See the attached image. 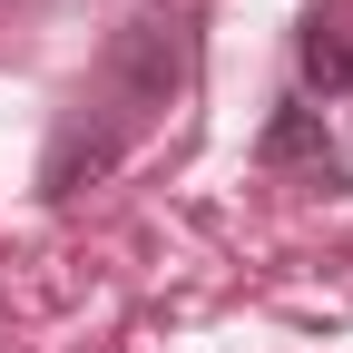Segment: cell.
<instances>
[{
  "instance_id": "obj_1",
  "label": "cell",
  "mask_w": 353,
  "mask_h": 353,
  "mask_svg": "<svg viewBox=\"0 0 353 353\" xmlns=\"http://www.w3.org/2000/svg\"><path fill=\"white\" fill-rule=\"evenodd\" d=\"M187 69H196V30H187V10H138L118 39H108V79H99V118L118 128V138H138V128L187 88Z\"/></svg>"
},
{
  "instance_id": "obj_2",
  "label": "cell",
  "mask_w": 353,
  "mask_h": 353,
  "mask_svg": "<svg viewBox=\"0 0 353 353\" xmlns=\"http://www.w3.org/2000/svg\"><path fill=\"white\" fill-rule=\"evenodd\" d=\"M118 148H128L118 128H108L99 108H79L59 138H50V157H39V196H79L88 176H108V167H118Z\"/></svg>"
},
{
  "instance_id": "obj_3",
  "label": "cell",
  "mask_w": 353,
  "mask_h": 353,
  "mask_svg": "<svg viewBox=\"0 0 353 353\" xmlns=\"http://www.w3.org/2000/svg\"><path fill=\"white\" fill-rule=\"evenodd\" d=\"M255 157H265V167H314V187H324V196L353 187V167H343V148L324 138V118H314V108H275V118H265V138H255Z\"/></svg>"
},
{
  "instance_id": "obj_4",
  "label": "cell",
  "mask_w": 353,
  "mask_h": 353,
  "mask_svg": "<svg viewBox=\"0 0 353 353\" xmlns=\"http://www.w3.org/2000/svg\"><path fill=\"white\" fill-rule=\"evenodd\" d=\"M304 79H314V88H353V50L324 20H304Z\"/></svg>"
}]
</instances>
